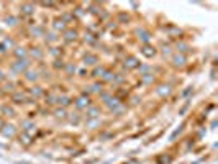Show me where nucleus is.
Masks as SVG:
<instances>
[{
    "label": "nucleus",
    "instance_id": "1",
    "mask_svg": "<svg viewBox=\"0 0 218 164\" xmlns=\"http://www.w3.org/2000/svg\"><path fill=\"white\" fill-rule=\"evenodd\" d=\"M26 61H18L17 64H13V69H15V71H25L26 69Z\"/></svg>",
    "mask_w": 218,
    "mask_h": 164
},
{
    "label": "nucleus",
    "instance_id": "2",
    "mask_svg": "<svg viewBox=\"0 0 218 164\" xmlns=\"http://www.w3.org/2000/svg\"><path fill=\"white\" fill-rule=\"evenodd\" d=\"M7 128H8V130H3V135H5V136H12V135L15 133V130H13V126H7Z\"/></svg>",
    "mask_w": 218,
    "mask_h": 164
},
{
    "label": "nucleus",
    "instance_id": "3",
    "mask_svg": "<svg viewBox=\"0 0 218 164\" xmlns=\"http://www.w3.org/2000/svg\"><path fill=\"white\" fill-rule=\"evenodd\" d=\"M87 103H89V102H85V98H79V100H77V107H81V108L85 107Z\"/></svg>",
    "mask_w": 218,
    "mask_h": 164
},
{
    "label": "nucleus",
    "instance_id": "4",
    "mask_svg": "<svg viewBox=\"0 0 218 164\" xmlns=\"http://www.w3.org/2000/svg\"><path fill=\"white\" fill-rule=\"evenodd\" d=\"M95 61H97V59L93 58V56H89V58H85V62H87V64H95Z\"/></svg>",
    "mask_w": 218,
    "mask_h": 164
},
{
    "label": "nucleus",
    "instance_id": "5",
    "mask_svg": "<svg viewBox=\"0 0 218 164\" xmlns=\"http://www.w3.org/2000/svg\"><path fill=\"white\" fill-rule=\"evenodd\" d=\"M23 12L25 13H31V5H25L23 7Z\"/></svg>",
    "mask_w": 218,
    "mask_h": 164
},
{
    "label": "nucleus",
    "instance_id": "6",
    "mask_svg": "<svg viewBox=\"0 0 218 164\" xmlns=\"http://www.w3.org/2000/svg\"><path fill=\"white\" fill-rule=\"evenodd\" d=\"M174 61H176V64H182L184 62V58H174Z\"/></svg>",
    "mask_w": 218,
    "mask_h": 164
},
{
    "label": "nucleus",
    "instance_id": "7",
    "mask_svg": "<svg viewBox=\"0 0 218 164\" xmlns=\"http://www.w3.org/2000/svg\"><path fill=\"white\" fill-rule=\"evenodd\" d=\"M72 38H76V33L69 31V33H67V40H72Z\"/></svg>",
    "mask_w": 218,
    "mask_h": 164
},
{
    "label": "nucleus",
    "instance_id": "8",
    "mask_svg": "<svg viewBox=\"0 0 218 164\" xmlns=\"http://www.w3.org/2000/svg\"><path fill=\"white\" fill-rule=\"evenodd\" d=\"M56 28H64V23H62V21H57V23H56Z\"/></svg>",
    "mask_w": 218,
    "mask_h": 164
},
{
    "label": "nucleus",
    "instance_id": "9",
    "mask_svg": "<svg viewBox=\"0 0 218 164\" xmlns=\"http://www.w3.org/2000/svg\"><path fill=\"white\" fill-rule=\"evenodd\" d=\"M56 115H57V117H64V112H62V110H57Z\"/></svg>",
    "mask_w": 218,
    "mask_h": 164
},
{
    "label": "nucleus",
    "instance_id": "10",
    "mask_svg": "<svg viewBox=\"0 0 218 164\" xmlns=\"http://www.w3.org/2000/svg\"><path fill=\"white\" fill-rule=\"evenodd\" d=\"M28 79H36V74H33V72H30V74H28Z\"/></svg>",
    "mask_w": 218,
    "mask_h": 164
},
{
    "label": "nucleus",
    "instance_id": "11",
    "mask_svg": "<svg viewBox=\"0 0 218 164\" xmlns=\"http://www.w3.org/2000/svg\"><path fill=\"white\" fill-rule=\"evenodd\" d=\"M17 54H18V56H25V51H23V49H21V51L18 49V51H17Z\"/></svg>",
    "mask_w": 218,
    "mask_h": 164
},
{
    "label": "nucleus",
    "instance_id": "12",
    "mask_svg": "<svg viewBox=\"0 0 218 164\" xmlns=\"http://www.w3.org/2000/svg\"><path fill=\"white\" fill-rule=\"evenodd\" d=\"M0 128H3V122H2V118H0Z\"/></svg>",
    "mask_w": 218,
    "mask_h": 164
},
{
    "label": "nucleus",
    "instance_id": "13",
    "mask_svg": "<svg viewBox=\"0 0 218 164\" xmlns=\"http://www.w3.org/2000/svg\"><path fill=\"white\" fill-rule=\"evenodd\" d=\"M2 77H3V76H2V71H0V79H2Z\"/></svg>",
    "mask_w": 218,
    "mask_h": 164
}]
</instances>
